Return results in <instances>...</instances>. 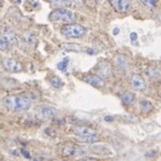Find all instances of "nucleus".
I'll use <instances>...</instances> for the list:
<instances>
[{
    "instance_id": "obj_1",
    "label": "nucleus",
    "mask_w": 161,
    "mask_h": 161,
    "mask_svg": "<svg viewBox=\"0 0 161 161\" xmlns=\"http://www.w3.org/2000/svg\"><path fill=\"white\" fill-rule=\"evenodd\" d=\"M3 105L10 110H25L28 109L32 102L28 97L24 96H7L3 98Z\"/></svg>"
},
{
    "instance_id": "obj_17",
    "label": "nucleus",
    "mask_w": 161,
    "mask_h": 161,
    "mask_svg": "<svg viewBox=\"0 0 161 161\" xmlns=\"http://www.w3.org/2000/svg\"><path fill=\"white\" fill-rule=\"evenodd\" d=\"M24 38L27 43L31 44V45H36V37H35L32 33H25Z\"/></svg>"
},
{
    "instance_id": "obj_18",
    "label": "nucleus",
    "mask_w": 161,
    "mask_h": 161,
    "mask_svg": "<svg viewBox=\"0 0 161 161\" xmlns=\"http://www.w3.org/2000/svg\"><path fill=\"white\" fill-rule=\"evenodd\" d=\"M68 64H69V58H64V59L62 60L61 62H59L58 63V69L59 70H61V71H63L64 72L65 70H67V68H68Z\"/></svg>"
},
{
    "instance_id": "obj_4",
    "label": "nucleus",
    "mask_w": 161,
    "mask_h": 161,
    "mask_svg": "<svg viewBox=\"0 0 161 161\" xmlns=\"http://www.w3.org/2000/svg\"><path fill=\"white\" fill-rule=\"evenodd\" d=\"M1 63H3V68H5L7 71H9V72L17 73V72H20V71L23 70L22 64H20L19 62H17L16 60H14V59H8V58H5V59H3Z\"/></svg>"
},
{
    "instance_id": "obj_5",
    "label": "nucleus",
    "mask_w": 161,
    "mask_h": 161,
    "mask_svg": "<svg viewBox=\"0 0 161 161\" xmlns=\"http://www.w3.org/2000/svg\"><path fill=\"white\" fill-rule=\"evenodd\" d=\"M130 85L134 90L136 92H142L145 89V80L143 79V77L141 75H131V79H130Z\"/></svg>"
},
{
    "instance_id": "obj_13",
    "label": "nucleus",
    "mask_w": 161,
    "mask_h": 161,
    "mask_svg": "<svg viewBox=\"0 0 161 161\" xmlns=\"http://www.w3.org/2000/svg\"><path fill=\"white\" fill-rule=\"evenodd\" d=\"M61 48L65 52H77V53L82 50L81 45H79L77 43H62Z\"/></svg>"
},
{
    "instance_id": "obj_11",
    "label": "nucleus",
    "mask_w": 161,
    "mask_h": 161,
    "mask_svg": "<svg viewBox=\"0 0 161 161\" xmlns=\"http://www.w3.org/2000/svg\"><path fill=\"white\" fill-rule=\"evenodd\" d=\"M55 114V110L54 108L48 107V106H44V107H41L38 110V117L43 121H47V119H51L52 117Z\"/></svg>"
},
{
    "instance_id": "obj_20",
    "label": "nucleus",
    "mask_w": 161,
    "mask_h": 161,
    "mask_svg": "<svg viewBox=\"0 0 161 161\" xmlns=\"http://www.w3.org/2000/svg\"><path fill=\"white\" fill-rule=\"evenodd\" d=\"M10 44L7 42V41H5L3 37L0 38V51H8L9 48H10Z\"/></svg>"
},
{
    "instance_id": "obj_10",
    "label": "nucleus",
    "mask_w": 161,
    "mask_h": 161,
    "mask_svg": "<svg viewBox=\"0 0 161 161\" xmlns=\"http://www.w3.org/2000/svg\"><path fill=\"white\" fill-rule=\"evenodd\" d=\"M83 81L89 85H92L94 87H97V88H102L104 87L105 82H104V79H102L98 75H86V77H83Z\"/></svg>"
},
{
    "instance_id": "obj_26",
    "label": "nucleus",
    "mask_w": 161,
    "mask_h": 161,
    "mask_svg": "<svg viewBox=\"0 0 161 161\" xmlns=\"http://www.w3.org/2000/svg\"><path fill=\"white\" fill-rule=\"evenodd\" d=\"M118 33H119V30H118V28H114V31H113V34H114V35H117Z\"/></svg>"
},
{
    "instance_id": "obj_21",
    "label": "nucleus",
    "mask_w": 161,
    "mask_h": 161,
    "mask_svg": "<svg viewBox=\"0 0 161 161\" xmlns=\"http://www.w3.org/2000/svg\"><path fill=\"white\" fill-rule=\"evenodd\" d=\"M141 3L144 6H148L149 8H154L157 6V1L156 0H142Z\"/></svg>"
},
{
    "instance_id": "obj_8",
    "label": "nucleus",
    "mask_w": 161,
    "mask_h": 161,
    "mask_svg": "<svg viewBox=\"0 0 161 161\" xmlns=\"http://www.w3.org/2000/svg\"><path fill=\"white\" fill-rule=\"evenodd\" d=\"M1 36L5 41H7L10 45H16L18 44V37H17L16 33L10 28H3L1 32Z\"/></svg>"
},
{
    "instance_id": "obj_16",
    "label": "nucleus",
    "mask_w": 161,
    "mask_h": 161,
    "mask_svg": "<svg viewBox=\"0 0 161 161\" xmlns=\"http://www.w3.org/2000/svg\"><path fill=\"white\" fill-rule=\"evenodd\" d=\"M147 73H148L149 77L152 78V79H159L160 78V72H159V70L156 69V68H148Z\"/></svg>"
},
{
    "instance_id": "obj_25",
    "label": "nucleus",
    "mask_w": 161,
    "mask_h": 161,
    "mask_svg": "<svg viewBox=\"0 0 161 161\" xmlns=\"http://www.w3.org/2000/svg\"><path fill=\"white\" fill-rule=\"evenodd\" d=\"M22 153H23V154H24L25 157H27V158H31L30 153L27 152V151H25V150H22Z\"/></svg>"
},
{
    "instance_id": "obj_12",
    "label": "nucleus",
    "mask_w": 161,
    "mask_h": 161,
    "mask_svg": "<svg viewBox=\"0 0 161 161\" xmlns=\"http://www.w3.org/2000/svg\"><path fill=\"white\" fill-rule=\"evenodd\" d=\"M97 69H98V75H99L102 79H107L109 78L110 75V67L109 64H108L107 62H100L99 64H98V67H97Z\"/></svg>"
},
{
    "instance_id": "obj_14",
    "label": "nucleus",
    "mask_w": 161,
    "mask_h": 161,
    "mask_svg": "<svg viewBox=\"0 0 161 161\" xmlns=\"http://www.w3.org/2000/svg\"><path fill=\"white\" fill-rule=\"evenodd\" d=\"M121 100L124 105H132L135 100V96L132 92H124L121 96Z\"/></svg>"
},
{
    "instance_id": "obj_19",
    "label": "nucleus",
    "mask_w": 161,
    "mask_h": 161,
    "mask_svg": "<svg viewBox=\"0 0 161 161\" xmlns=\"http://www.w3.org/2000/svg\"><path fill=\"white\" fill-rule=\"evenodd\" d=\"M51 83H52V86L57 89L61 88V87L63 86V82H62V80L59 77H53V78L51 79Z\"/></svg>"
},
{
    "instance_id": "obj_24",
    "label": "nucleus",
    "mask_w": 161,
    "mask_h": 161,
    "mask_svg": "<svg viewBox=\"0 0 161 161\" xmlns=\"http://www.w3.org/2000/svg\"><path fill=\"white\" fill-rule=\"evenodd\" d=\"M86 53L87 54H90V55H92V54H95V51L92 50V48H87Z\"/></svg>"
},
{
    "instance_id": "obj_15",
    "label": "nucleus",
    "mask_w": 161,
    "mask_h": 161,
    "mask_svg": "<svg viewBox=\"0 0 161 161\" xmlns=\"http://www.w3.org/2000/svg\"><path fill=\"white\" fill-rule=\"evenodd\" d=\"M140 108L143 113H150L153 108V105L149 100H141L140 102Z\"/></svg>"
},
{
    "instance_id": "obj_6",
    "label": "nucleus",
    "mask_w": 161,
    "mask_h": 161,
    "mask_svg": "<svg viewBox=\"0 0 161 161\" xmlns=\"http://www.w3.org/2000/svg\"><path fill=\"white\" fill-rule=\"evenodd\" d=\"M72 132L77 136H80V139H85V137H90V136H96L97 132L94 129H90L88 126H75L73 127Z\"/></svg>"
},
{
    "instance_id": "obj_7",
    "label": "nucleus",
    "mask_w": 161,
    "mask_h": 161,
    "mask_svg": "<svg viewBox=\"0 0 161 161\" xmlns=\"http://www.w3.org/2000/svg\"><path fill=\"white\" fill-rule=\"evenodd\" d=\"M110 5L117 13H127L131 9V3L125 0H112Z\"/></svg>"
},
{
    "instance_id": "obj_3",
    "label": "nucleus",
    "mask_w": 161,
    "mask_h": 161,
    "mask_svg": "<svg viewBox=\"0 0 161 161\" xmlns=\"http://www.w3.org/2000/svg\"><path fill=\"white\" fill-rule=\"evenodd\" d=\"M87 30L82 25H78V24H70V25H65L61 28V33L67 37H72V38H78L81 37L83 35L86 34Z\"/></svg>"
},
{
    "instance_id": "obj_28",
    "label": "nucleus",
    "mask_w": 161,
    "mask_h": 161,
    "mask_svg": "<svg viewBox=\"0 0 161 161\" xmlns=\"http://www.w3.org/2000/svg\"><path fill=\"white\" fill-rule=\"evenodd\" d=\"M0 6H1V1H0Z\"/></svg>"
},
{
    "instance_id": "obj_27",
    "label": "nucleus",
    "mask_w": 161,
    "mask_h": 161,
    "mask_svg": "<svg viewBox=\"0 0 161 161\" xmlns=\"http://www.w3.org/2000/svg\"><path fill=\"white\" fill-rule=\"evenodd\" d=\"M105 121H112V117H105Z\"/></svg>"
},
{
    "instance_id": "obj_9",
    "label": "nucleus",
    "mask_w": 161,
    "mask_h": 161,
    "mask_svg": "<svg viewBox=\"0 0 161 161\" xmlns=\"http://www.w3.org/2000/svg\"><path fill=\"white\" fill-rule=\"evenodd\" d=\"M114 63H115L116 69L122 73H125L129 69V63H127V59L122 54H118L116 55L115 60H114Z\"/></svg>"
},
{
    "instance_id": "obj_23",
    "label": "nucleus",
    "mask_w": 161,
    "mask_h": 161,
    "mask_svg": "<svg viewBox=\"0 0 161 161\" xmlns=\"http://www.w3.org/2000/svg\"><path fill=\"white\" fill-rule=\"evenodd\" d=\"M156 152H157L156 150H150L149 152L145 153V157H147V158H149V157H152V156H154V154H156Z\"/></svg>"
},
{
    "instance_id": "obj_22",
    "label": "nucleus",
    "mask_w": 161,
    "mask_h": 161,
    "mask_svg": "<svg viewBox=\"0 0 161 161\" xmlns=\"http://www.w3.org/2000/svg\"><path fill=\"white\" fill-rule=\"evenodd\" d=\"M130 38H131L132 42H136V40H137V34L135 32L131 33V34H130Z\"/></svg>"
},
{
    "instance_id": "obj_2",
    "label": "nucleus",
    "mask_w": 161,
    "mask_h": 161,
    "mask_svg": "<svg viewBox=\"0 0 161 161\" xmlns=\"http://www.w3.org/2000/svg\"><path fill=\"white\" fill-rule=\"evenodd\" d=\"M50 20L51 22H60L65 24H71L75 20V15L73 11L65 8H58L54 9L50 14Z\"/></svg>"
}]
</instances>
